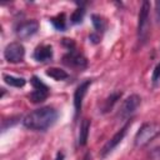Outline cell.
Masks as SVG:
<instances>
[{
    "mask_svg": "<svg viewBox=\"0 0 160 160\" xmlns=\"http://www.w3.org/2000/svg\"><path fill=\"white\" fill-rule=\"evenodd\" d=\"M58 119V111L51 106L32 110L22 119V125L34 131H45L51 128Z\"/></svg>",
    "mask_w": 160,
    "mask_h": 160,
    "instance_id": "cell-1",
    "label": "cell"
},
{
    "mask_svg": "<svg viewBox=\"0 0 160 160\" xmlns=\"http://www.w3.org/2000/svg\"><path fill=\"white\" fill-rule=\"evenodd\" d=\"M160 135V125L156 122H145L136 131L134 144L136 148H144L149 145L155 138Z\"/></svg>",
    "mask_w": 160,
    "mask_h": 160,
    "instance_id": "cell-2",
    "label": "cell"
},
{
    "mask_svg": "<svg viewBox=\"0 0 160 160\" xmlns=\"http://www.w3.org/2000/svg\"><path fill=\"white\" fill-rule=\"evenodd\" d=\"M149 11H150V2L144 1L140 6L139 16H138V39L141 44H144L149 38V31H150Z\"/></svg>",
    "mask_w": 160,
    "mask_h": 160,
    "instance_id": "cell-3",
    "label": "cell"
},
{
    "mask_svg": "<svg viewBox=\"0 0 160 160\" xmlns=\"http://www.w3.org/2000/svg\"><path fill=\"white\" fill-rule=\"evenodd\" d=\"M140 101H141V99L136 94H131L130 96H128L122 101V104L120 105V108L118 110V114H116L118 119H120V120H129L131 118V115L136 111V109L139 108Z\"/></svg>",
    "mask_w": 160,
    "mask_h": 160,
    "instance_id": "cell-4",
    "label": "cell"
},
{
    "mask_svg": "<svg viewBox=\"0 0 160 160\" xmlns=\"http://www.w3.org/2000/svg\"><path fill=\"white\" fill-rule=\"evenodd\" d=\"M4 58L6 61L12 62V64H18L21 62L25 58V48L22 46V44L14 41L6 45L5 50H4Z\"/></svg>",
    "mask_w": 160,
    "mask_h": 160,
    "instance_id": "cell-5",
    "label": "cell"
},
{
    "mask_svg": "<svg viewBox=\"0 0 160 160\" xmlns=\"http://www.w3.org/2000/svg\"><path fill=\"white\" fill-rule=\"evenodd\" d=\"M130 125H131V119L130 120H128V122L118 131V132H115L114 135H112V138L104 145V148L101 149V156L102 158H105L109 152H111L120 142H121V140L124 139V136L126 135V132H128V129L130 128Z\"/></svg>",
    "mask_w": 160,
    "mask_h": 160,
    "instance_id": "cell-6",
    "label": "cell"
},
{
    "mask_svg": "<svg viewBox=\"0 0 160 160\" xmlns=\"http://www.w3.org/2000/svg\"><path fill=\"white\" fill-rule=\"evenodd\" d=\"M62 62L70 68H74V69H85L88 66V60L86 58L81 54V52H78L75 50H70L68 54H65L62 56Z\"/></svg>",
    "mask_w": 160,
    "mask_h": 160,
    "instance_id": "cell-7",
    "label": "cell"
},
{
    "mask_svg": "<svg viewBox=\"0 0 160 160\" xmlns=\"http://www.w3.org/2000/svg\"><path fill=\"white\" fill-rule=\"evenodd\" d=\"M39 30V22L36 20H26L18 25L16 28V35L19 39L25 40L35 35Z\"/></svg>",
    "mask_w": 160,
    "mask_h": 160,
    "instance_id": "cell-8",
    "label": "cell"
},
{
    "mask_svg": "<svg viewBox=\"0 0 160 160\" xmlns=\"http://www.w3.org/2000/svg\"><path fill=\"white\" fill-rule=\"evenodd\" d=\"M91 85V80H85L82 81L75 90L74 92V108H75V116L79 115L80 110H81V106H82V100L88 92V89L89 86Z\"/></svg>",
    "mask_w": 160,
    "mask_h": 160,
    "instance_id": "cell-9",
    "label": "cell"
},
{
    "mask_svg": "<svg viewBox=\"0 0 160 160\" xmlns=\"http://www.w3.org/2000/svg\"><path fill=\"white\" fill-rule=\"evenodd\" d=\"M32 56L36 61H40V62L48 61L52 58V48L50 45H40L35 49Z\"/></svg>",
    "mask_w": 160,
    "mask_h": 160,
    "instance_id": "cell-10",
    "label": "cell"
},
{
    "mask_svg": "<svg viewBox=\"0 0 160 160\" xmlns=\"http://www.w3.org/2000/svg\"><path fill=\"white\" fill-rule=\"evenodd\" d=\"M90 120L89 119H84L80 124V130H79V136H78V144L80 146H84L88 141L89 138V130H90Z\"/></svg>",
    "mask_w": 160,
    "mask_h": 160,
    "instance_id": "cell-11",
    "label": "cell"
},
{
    "mask_svg": "<svg viewBox=\"0 0 160 160\" xmlns=\"http://www.w3.org/2000/svg\"><path fill=\"white\" fill-rule=\"evenodd\" d=\"M121 95H122L121 91H114V92H111V94L105 99V101H104L102 112H109V111L114 108V105L118 102V100L121 98Z\"/></svg>",
    "mask_w": 160,
    "mask_h": 160,
    "instance_id": "cell-12",
    "label": "cell"
},
{
    "mask_svg": "<svg viewBox=\"0 0 160 160\" xmlns=\"http://www.w3.org/2000/svg\"><path fill=\"white\" fill-rule=\"evenodd\" d=\"M46 75L50 76V78H52V79L56 80V81L65 80V79L69 78L68 72H66L65 70L60 69V68H50V69H48V70H46Z\"/></svg>",
    "mask_w": 160,
    "mask_h": 160,
    "instance_id": "cell-13",
    "label": "cell"
},
{
    "mask_svg": "<svg viewBox=\"0 0 160 160\" xmlns=\"http://www.w3.org/2000/svg\"><path fill=\"white\" fill-rule=\"evenodd\" d=\"M2 79L4 81L10 85V86H14V88H22L25 84H26V80L24 78H18V76H12V75H8V74H4L2 75Z\"/></svg>",
    "mask_w": 160,
    "mask_h": 160,
    "instance_id": "cell-14",
    "label": "cell"
},
{
    "mask_svg": "<svg viewBox=\"0 0 160 160\" xmlns=\"http://www.w3.org/2000/svg\"><path fill=\"white\" fill-rule=\"evenodd\" d=\"M49 96V89H45V90H36L34 89V91L30 94V100L35 104H39V102H42L44 100H46V98Z\"/></svg>",
    "mask_w": 160,
    "mask_h": 160,
    "instance_id": "cell-15",
    "label": "cell"
},
{
    "mask_svg": "<svg viewBox=\"0 0 160 160\" xmlns=\"http://www.w3.org/2000/svg\"><path fill=\"white\" fill-rule=\"evenodd\" d=\"M50 21L54 25V28L58 29V30H60V31L65 30V28H66V20H65V15L64 14H59V15L51 18Z\"/></svg>",
    "mask_w": 160,
    "mask_h": 160,
    "instance_id": "cell-16",
    "label": "cell"
},
{
    "mask_svg": "<svg viewBox=\"0 0 160 160\" xmlns=\"http://www.w3.org/2000/svg\"><path fill=\"white\" fill-rule=\"evenodd\" d=\"M91 20H92V25L95 28V30L98 32H102L106 28V24H105V20L99 16V15H91Z\"/></svg>",
    "mask_w": 160,
    "mask_h": 160,
    "instance_id": "cell-17",
    "label": "cell"
},
{
    "mask_svg": "<svg viewBox=\"0 0 160 160\" xmlns=\"http://www.w3.org/2000/svg\"><path fill=\"white\" fill-rule=\"evenodd\" d=\"M84 15H85V10H84L82 8H78V9L71 14L70 20H71V22H72V24H79V22H81V21H82Z\"/></svg>",
    "mask_w": 160,
    "mask_h": 160,
    "instance_id": "cell-18",
    "label": "cell"
},
{
    "mask_svg": "<svg viewBox=\"0 0 160 160\" xmlns=\"http://www.w3.org/2000/svg\"><path fill=\"white\" fill-rule=\"evenodd\" d=\"M30 82H31V85H32V88L34 89H36V90H45V89H49L48 88V85H45L38 76H32L31 78V80H30Z\"/></svg>",
    "mask_w": 160,
    "mask_h": 160,
    "instance_id": "cell-19",
    "label": "cell"
},
{
    "mask_svg": "<svg viewBox=\"0 0 160 160\" xmlns=\"http://www.w3.org/2000/svg\"><path fill=\"white\" fill-rule=\"evenodd\" d=\"M160 80V62L155 66V69H154V71H152V76H151V81L155 84V82H158Z\"/></svg>",
    "mask_w": 160,
    "mask_h": 160,
    "instance_id": "cell-20",
    "label": "cell"
},
{
    "mask_svg": "<svg viewBox=\"0 0 160 160\" xmlns=\"http://www.w3.org/2000/svg\"><path fill=\"white\" fill-rule=\"evenodd\" d=\"M155 19H156V22L160 24V1L155 2Z\"/></svg>",
    "mask_w": 160,
    "mask_h": 160,
    "instance_id": "cell-21",
    "label": "cell"
},
{
    "mask_svg": "<svg viewBox=\"0 0 160 160\" xmlns=\"http://www.w3.org/2000/svg\"><path fill=\"white\" fill-rule=\"evenodd\" d=\"M55 160H64V154H62V152H58Z\"/></svg>",
    "mask_w": 160,
    "mask_h": 160,
    "instance_id": "cell-22",
    "label": "cell"
},
{
    "mask_svg": "<svg viewBox=\"0 0 160 160\" xmlns=\"http://www.w3.org/2000/svg\"><path fill=\"white\" fill-rule=\"evenodd\" d=\"M89 159H90V155H89V154H86V155L84 156V159H82V160H89Z\"/></svg>",
    "mask_w": 160,
    "mask_h": 160,
    "instance_id": "cell-23",
    "label": "cell"
}]
</instances>
